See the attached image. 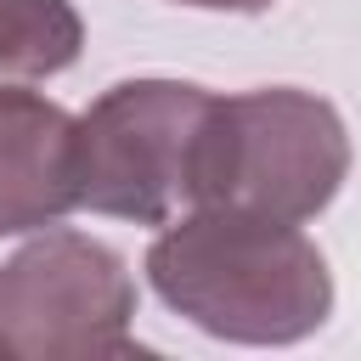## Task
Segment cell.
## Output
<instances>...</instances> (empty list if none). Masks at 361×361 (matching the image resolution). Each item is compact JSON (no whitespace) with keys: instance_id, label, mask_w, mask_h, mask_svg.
<instances>
[{"instance_id":"obj_5","label":"cell","mask_w":361,"mask_h":361,"mask_svg":"<svg viewBox=\"0 0 361 361\" xmlns=\"http://www.w3.org/2000/svg\"><path fill=\"white\" fill-rule=\"evenodd\" d=\"M79 203V118L34 90H0V237L56 226Z\"/></svg>"},{"instance_id":"obj_1","label":"cell","mask_w":361,"mask_h":361,"mask_svg":"<svg viewBox=\"0 0 361 361\" xmlns=\"http://www.w3.org/2000/svg\"><path fill=\"white\" fill-rule=\"evenodd\" d=\"M152 293L192 327L231 344H293L333 310L327 259L293 220L197 209L147 248Z\"/></svg>"},{"instance_id":"obj_4","label":"cell","mask_w":361,"mask_h":361,"mask_svg":"<svg viewBox=\"0 0 361 361\" xmlns=\"http://www.w3.org/2000/svg\"><path fill=\"white\" fill-rule=\"evenodd\" d=\"M130 316H135L130 265L85 231H45L0 265L6 355H23V361L135 355Z\"/></svg>"},{"instance_id":"obj_6","label":"cell","mask_w":361,"mask_h":361,"mask_svg":"<svg viewBox=\"0 0 361 361\" xmlns=\"http://www.w3.org/2000/svg\"><path fill=\"white\" fill-rule=\"evenodd\" d=\"M85 23L68 0H0V85L73 68Z\"/></svg>"},{"instance_id":"obj_7","label":"cell","mask_w":361,"mask_h":361,"mask_svg":"<svg viewBox=\"0 0 361 361\" xmlns=\"http://www.w3.org/2000/svg\"><path fill=\"white\" fill-rule=\"evenodd\" d=\"M180 6H203V11H265L276 0H180Z\"/></svg>"},{"instance_id":"obj_2","label":"cell","mask_w":361,"mask_h":361,"mask_svg":"<svg viewBox=\"0 0 361 361\" xmlns=\"http://www.w3.org/2000/svg\"><path fill=\"white\" fill-rule=\"evenodd\" d=\"M350 175V130L333 102L310 90L214 96L197 147V209H248L271 220H310Z\"/></svg>"},{"instance_id":"obj_3","label":"cell","mask_w":361,"mask_h":361,"mask_svg":"<svg viewBox=\"0 0 361 361\" xmlns=\"http://www.w3.org/2000/svg\"><path fill=\"white\" fill-rule=\"evenodd\" d=\"M214 96L180 79H124L79 118V203L113 220L164 226L192 203L197 147Z\"/></svg>"}]
</instances>
